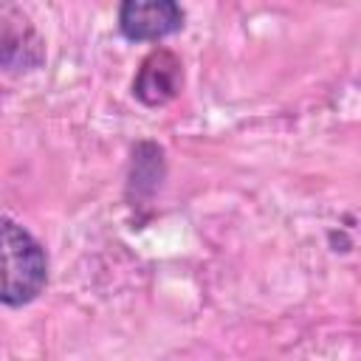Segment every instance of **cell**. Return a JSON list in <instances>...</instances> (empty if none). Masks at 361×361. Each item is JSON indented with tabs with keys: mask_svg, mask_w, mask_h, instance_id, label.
<instances>
[{
	"mask_svg": "<svg viewBox=\"0 0 361 361\" xmlns=\"http://www.w3.org/2000/svg\"><path fill=\"white\" fill-rule=\"evenodd\" d=\"M48 282V259L42 245L14 220L0 217V302L25 305L39 296Z\"/></svg>",
	"mask_w": 361,
	"mask_h": 361,
	"instance_id": "cell-1",
	"label": "cell"
},
{
	"mask_svg": "<svg viewBox=\"0 0 361 361\" xmlns=\"http://www.w3.org/2000/svg\"><path fill=\"white\" fill-rule=\"evenodd\" d=\"M178 90H180V62L169 51H152L133 82V93L144 104L158 107L166 104Z\"/></svg>",
	"mask_w": 361,
	"mask_h": 361,
	"instance_id": "cell-3",
	"label": "cell"
},
{
	"mask_svg": "<svg viewBox=\"0 0 361 361\" xmlns=\"http://www.w3.org/2000/svg\"><path fill=\"white\" fill-rule=\"evenodd\" d=\"M118 25L127 39H161L183 25V11L175 0H121Z\"/></svg>",
	"mask_w": 361,
	"mask_h": 361,
	"instance_id": "cell-2",
	"label": "cell"
}]
</instances>
